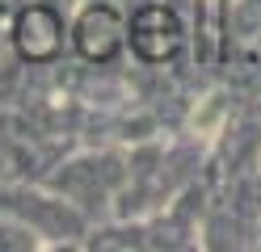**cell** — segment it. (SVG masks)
I'll return each mask as SVG.
<instances>
[{"label": "cell", "instance_id": "1", "mask_svg": "<svg viewBox=\"0 0 261 252\" xmlns=\"http://www.w3.org/2000/svg\"><path fill=\"white\" fill-rule=\"evenodd\" d=\"M135 46H139V55H148V59H165L177 50V42H181V25H177V17L165 13V9H143L135 17Z\"/></svg>", "mask_w": 261, "mask_h": 252}]
</instances>
